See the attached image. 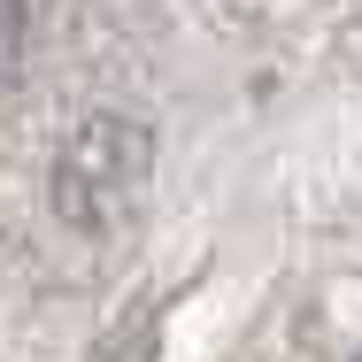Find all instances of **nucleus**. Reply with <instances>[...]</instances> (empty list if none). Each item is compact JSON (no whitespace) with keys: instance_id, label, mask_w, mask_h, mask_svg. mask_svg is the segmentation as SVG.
<instances>
[{"instance_id":"f257e3e1","label":"nucleus","mask_w":362,"mask_h":362,"mask_svg":"<svg viewBox=\"0 0 362 362\" xmlns=\"http://www.w3.org/2000/svg\"><path fill=\"white\" fill-rule=\"evenodd\" d=\"M146 170V139L139 124H116V116H93L62 162H54V209H70L77 223H108V201H132Z\"/></svg>"},{"instance_id":"f03ea898","label":"nucleus","mask_w":362,"mask_h":362,"mask_svg":"<svg viewBox=\"0 0 362 362\" xmlns=\"http://www.w3.org/2000/svg\"><path fill=\"white\" fill-rule=\"evenodd\" d=\"M23 31H31L23 0H0V85H8V77H16V62H23Z\"/></svg>"}]
</instances>
